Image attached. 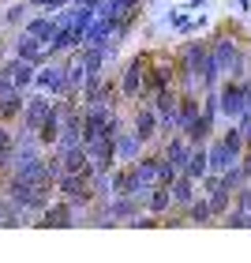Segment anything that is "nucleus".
Instances as JSON below:
<instances>
[{"instance_id":"obj_1","label":"nucleus","mask_w":251,"mask_h":263,"mask_svg":"<svg viewBox=\"0 0 251 263\" xmlns=\"http://www.w3.org/2000/svg\"><path fill=\"white\" fill-rule=\"evenodd\" d=\"M206 45H210V61H214V68H218L221 79H244L247 76V49H251V42L233 27V23L218 27L206 38Z\"/></svg>"},{"instance_id":"obj_2","label":"nucleus","mask_w":251,"mask_h":263,"mask_svg":"<svg viewBox=\"0 0 251 263\" xmlns=\"http://www.w3.org/2000/svg\"><path fill=\"white\" fill-rule=\"evenodd\" d=\"M251 109V79H221L218 83V113L225 121H236Z\"/></svg>"},{"instance_id":"obj_3","label":"nucleus","mask_w":251,"mask_h":263,"mask_svg":"<svg viewBox=\"0 0 251 263\" xmlns=\"http://www.w3.org/2000/svg\"><path fill=\"white\" fill-rule=\"evenodd\" d=\"M147 57L150 53H135L128 57L120 76H116V94L120 102H142V79H147Z\"/></svg>"},{"instance_id":"obj_4","label":"nucleus","mask_w":251,"mask_h":263,"mask_svg":"<svg viewBox=\"0 0 251 263\" xmlns=\"http://www.w3.org/2000/svg\"><path fill=\"white\" fill-rule=\"evenodd\" d=\"M30 226H38V230H75V226H79V211L71 207L68 199L53 196V199H49V207H45L41 214H34V222H30Z\"/></svg>"},{"instance_id":"obj_5","label":"nucleus","mask_w":251,"mask_h":263,"mask_svg":"<svg viewBox=\"0 0 251 263\" xmlns=\"http://www.w3.org/2000/svg\"><path fill=\"white\" fill-rule=\"evenodd\" d=\"M199 196L206 199V207H210V214H214V226H218L225 214L233 211V192L221 184V177H218V173H206V177L199 181Z\"/></svg>"},{"instance_id":"obj_6","label":"nucleus","mask_w":251,"mask_h":263,"mask_svg":"<svg viewBox=\"0 0 251 263\" xmlns=\"http://www.w3.org/2000/svg\"><path fill=\"white\" fill-rule=\"evenodd\" d=\"M56 196L68 199L75 211H87L94 199H98V192H94V184L87 181V177H79V173H64V177H56Z\"/></svg>"},{"instance_id":"obj_7","label":"nucleus","mask_w":251,"mask_h":263,"mask_svg":"<svg viewBox=\"0 0 251 263\" xmlns=\"http://www.w3.org/2000/svg\"><path fill=\"white\" fill-rule=\"evenodd\" d=\"M128 128L135 132V136L147 143H161V121H158V113L150 109V102H131V121H128Z\"/></svg>"},{"instance_id":"obj_8","label":"nucleus","mask_w":251,"mask_h":263,"mask_svg":"<svg viewBox=\"0 0 251 263\" xmlns=\"http://www.w3.org/2000/svg\"><path fill=\"white\" fill-rule=\"evenodd\" d=\"M30 90H41V94H49V98H60V94H64V57L45 61L41 68H34Z\"/></svg>"},{"instance_id":"obj_9","label":"nucleus","mask_w":251,"mask_h":263,"mask_svg":"<svg viewBox=\"0 0 251 263\" xmlns=\"http://www.w3.org/2000/svg\"><path fill=\"white\" fill-rule=\"evenodd\" d=\"M49 109H53V98H49V94L27 90V102H23V113H19L15 128H19V132H34V128L45 121V113H49Z\"/></svg>"},{"instance_id":"obj_10","label":"nucleus","mask_w":251,"mask_h":263,"mask_svg":"<svg viewBox=\"0 0 251 263\" xmlns=\"http://www.w3.org/2000/svg\"><path fill=\"white\" fill-rule=\"evenodd\" d=\"M109 192L113 196H142V181L135 173V162H116L109 170Z\"/></svg>"},{"instance_id":"obj_11","label":"nucleus","mask_w":251,"mask_h":263,"mask_svg":"<svg viewBox=\"0 0 251 263\" xmlns=\"http://www.w3.org/2000/svg\"><path fill=\"white\" fill-rule=\"evenodd\" d=\"M56 30H60V19H56V11H34V15L23 23V34L38 38L41 45H49V42L56 38Z\"/></svg>"},{"instance_id":"obj_12","label":"nucleus","mask_w":251,"mask_h":263,"mask_svg":"<svg viewBox=\"0 0 251 263\" xmlns=\"http://www.w3.org/2000/svg\"><path fill=\"white\" fill-rule=\"evenodd\" d=\"M0 79H4L8 87H15V90H30V83H34V64L19 61V57H8V61H0Z\"/></svg>"},{"instance_id":"obj_13","label":"nucleus","mask_w":251,"mask_h":263,"mask_svg":"<svg viewBox=\"0 0 251 263\" xmlns=\"http://www.w3.org/2000/svg\"><path fill=\"white\" fill-rule=\"evenodd\" d=\"M11 57H19V61H27V64H34V68H41L45 61H49L45 45H41L38 38H30V34H23V30L11 38Z\"/></svg>"},{"instance_id":"obj_14","label":"nucleus","mask_w":251,"mask_h":263,"mask_svg":"<svg viewBox=\"0 0 251 263\" xmlns=\"http://www.w3.org/2000/svg\"><path fill=\"white\" fill-rule=\"evenodd\" d=\"M105 211H109L113 226H128L131 218H139V214H142V196H109Z\"/></svg>"},{"instance_id":"obj_15","label":"nucleus","mask_w":251,"mask_h":263,"mask_svg":"<svg viewBox=\"0 0 251 263\" xmlns=\"http://www.w3.org/2000/svg\"><path fill=\"white\" fill-rule=\"evenodd\" d=\"M23 102H27V90H15L0 79V121L4 124H15L19 113H23Z\"/></svg>"},{"instance_id":"obj_16","label":"nucleus","mask_w":251,"mask_h":263,"mask_svg":"<svg viewBox=\"0 0 251 263\" xmlns=\"http://www.w3.org/2000/svg\"><path fill=\"white\" fill-rule=\"evenodd\" d=\"M113 143H116V162H135L139 154L147 151V143H142L135 132L128 128V121H124V128H120V132H116V139H113Z\"/></svg>"},{"instance_id":"obj_17","label":"nucleus","mask_w":251,"mask_h":263,"mask_svg":"<svg viewBox=\"0 0 251 263\" xmlns=\"http://www.w3.org/2000/svg\"><path fill=\"white\" fill-rule=\"evenodd\" d=\"M56 136H60V109H56V98H53V109L45 113V121L34 128V139L41 143V151H53L56 147Z\"/></svg>"},{"instance_id":"obj_18","label":"nucleus","mask_w":251,"mask_h":263,"mask_svg":"<svg viewBox=\"0 0 251 263\" xmlns=\"http://www.w3.org/2000/svg\"><path fill=\"white\" fill-rule=\"evenodd\" d=\"M214 132H218V121H210V117H202V113H199L195 121H191V124L180 132V136L191 143V147H206V143L214 139Z\"/></svg>"},{"instance_id":"obj_19","label":"nucleus","mask_w":251,"mask_h":263,"mask_svg":"<svg viewBox=\"0 0 251 263\" xmlns=\"http://www.w3.org/2000/svg\"><path fill=\"white\" fill-rule=\"evenodd\" d=\"M142 211L147 214H158V218H165V214L173 211V196H169V188H161V184H154L142 192Z\"/></svg>"},{"instance_id":"obj_20","label":"nucleus","mask_w":251,"mask_h":263,"mask_svg":"<svg viewBox=\"0 0 251 263\" xmlns=\"http://www.w3.org/2000/svg\"><path fill=\"white\" fill-rule=\"evenodd\" d=\"M169 196H173V211H180V207H187V203L199 196V184L191 181V177L180 173V177H176V181L169 184Z\"/></svg>"},{"instance_id":"obj_21","label":"nucleus","mask_w":251,"mask_h":263,"mask_svg":"<svg viewBox=\"0 0 251 263\" xmlns=\"http://www.w3.org/2000/svg\"><path fill=\"white\" fill-rule=\"evenodd\" d=\"M180 218H184V226H214V214L202 196H195L187 207H180Z\"/></svg>"},{"instance_id":"obj_22","label":"nucleus","mask_w":251,"mask_h":263,"mask_svg":"<svg viewBox=\"0 0 251 263\" xmlns=\"http://www.w3.org/2000/svg\"><path fill=\"white\" fill-rule=\"evenodd\" d=\"M180 173H184V177H191V181L199 184L202 177L210 173V165H206V147H191V151H187V162L180 165Z\"/></svg>"},{"instance_id":"obj_23","label":"nucleus","mask_w":251,"mask_h":263,"mask_svg":"<svg viewBox=\"0 0 251 263\" xmlns=\"http://www.w3.org/2000/svg\"><path fill=\"white\" fill-rule=\"evenodd\" d=\"M218 226H225V230H251V211H229Z\"/></svg>"},{"instance_id":"obj_24","label":"nucleus","mask_w":251,"mask_h":263,"mask_svg":"<svg viewBox=\"0 0 251 263\" xmlns=\"http://www.w3.org/2000/svg\"><path fill=\"white\" fill-rule=\"evenodd\" d=\"M233 211H251V181L233 192Z\"/></svg>"},{"instance_id":"obj_25","label":"nucleus","mask_w":251,"mask_h":263,"mask_svg":"<svg viewBox=\"0 0 251 263\" xmlns=\"http://www.w3.org/2000/svg\"><path fill=\"white\" fill-rule=\"evenodd\" d=\"M4 23L8 27H23V23H27V4H11L4 11Z\"/></svg>"},{"instance_id":"obj_26","label":"nucleus","mask_w":251,"mask_h":263,"mask_svg":"<svg viewBox=\"0 0 251 263\" xmlns=\"http://www.w3.org/2000/svg\"><path fill=\"white\" fill-rule=\"evenodd\" d=\"M27 8L30 11H60L64 0H27Z\"/></svg>"},{"instance_id":"obj_27","label":"nucleus","mask_w":251,"mask_h":263,"mask_svg":"<svg viewBox=\"0 0 251 263\" xmlns=\"http://www.w3.org/2000/svg\"><path fill=\"white\" fill-rule=\"evenodd\" d=\"M236 165H240L244 181H251V143H244V151H240V158H236Z\"/></svg>"},{"instance_id":"obj_28","label":"nucleus","mask_w":251,"mask_h":263,"mask_svg":"<svg viewBox=\"0 0 251 263\" xmlns=\"http://www.w3.org/2000/svg\"><path fill=\"white\" fill-rule=\"evenodd\" d=\"M236 128H240V136H244V143H251V109L236 117Z\"/></svg>"},{"instance_id":"obj_29","label":"nucleus","mask_w":251,"mask_h":263,"mask_svg":"<svg viewBox=\"0 0 251 263\" xmlns=\"http://www.w3.org/2000/svg\"><path fill=\"white\" fill-rule=\"evenodd\" d=\"M244 79H251V49H247V76Z\"/></svg>"},{"instance_id":"obj_30","label":"nucleus","mask_w":251,"mask_h":263,"mask_svg":"<svg viewBox=\"0 0 251 263\" xmlns=\"http://www.w3.org/2000/svg\"><path fill=\"white\" fill-rule=\"evenodd\" d=\"M0 230H4V218H0Z\"/></svg>"},{"instance_id":"obj_31","label":"nucleus","mask_w":251,"mask_h":263,"mask_svg":"<svg viewBox=\"0 0 251 263\" xmlns=\"http://www.w3.org/2000/svg\"><path fill=\"white\" fill-rule=\"evenodd\" d=\"M68 4H71V0H64V8H68Z\"/></svg>"}]
</instances>
